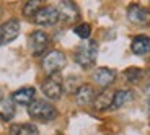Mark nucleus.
I'll use <instances>...</instances> for the list:
<instances>
[{"label":"nucleus","mask_w":150,"mask_h":135,"mask_svg":"<svg viewBox=\"0 0 150 135\" xmlns=\"http://www.w3.org/2000/svg\"><path fill=\"white\" fill-rule=\"evenodd\" d=\"M28 114L31 119L39 120V122H51L57 117V109L54 108L51 103L44 101V99H34L30 106H28Z\"/></svg>","instance_id":"obj_1"},{"label":"nucleus","mask_w":150,"mask_h":135,"mask_svg":"<svg viewBox=\"0 0 150 135\" xmlns=\"http://www.w3.org/2000/svg\"><path fill=\"white\" fill-rule=\"evenodd\" d=\"M96 57H98V42L91 39V41H86L79 46V49L75 51L74 59L80 67L90 68L96 62Z\"/></svg>","instance_id":"obj_2"},{"label":"nucleus","mask_w":150,"mask_h":135,"mask_svg":"<svg viewBox=\"0 0 150 135\" xmlns=\"http://www.w3.org/2000/svg\"><path fill=\"white\" fill-rule=\"evenodd\" d=\"M65 64H67V59H65L64 52H60V51H49L44 56V59H42V70L47 73V77L57 75L65 67Z\"/></svg>","instance_id":"obj_3"},{"label":"nucleus","mask_w":150,"mask_h":135,"mask_svg":"<svg viewBox=\"0 0 150 135\" xmlns=\"http://www.w3.org/2000/svg\"><path fill=\"white\" fill-rule=\"evenodd\" d=\"M41 90L44 93V96L51 101H56L62 96L64 93V85H62V80H60L59 75H51L42 82Z\"/></svg>","instance_id":"obj_4"},{"label":"nucleus","mask_w":150,"mask_h":135,"mask_svg":"<svg viewBox=\"0 0 150 135\" xmlns=\"http://www.w3.org/2000/svg\"><path fill=\"white\" fill-rule=\"evenodd\" d=\"M59 20H60V16L56 7H42L34 15V23L39 25V26H52Z\"/></svg>","instance_id":"obj_5"},{"label":"nucleus","mask_w":150,"mask_h":135,"mask_svg":"<svg viewBox=\"0 0 150 135\" xmlns=\"http://www.w3.org/2000/svg\"><path fill=\"white\" fill-rule=\"evenodd\" d=\"M20 34V23L18 20H8L4 25H0V46L8 44Z\"/></svg>","instance_id":"obj_6"},{"label":"nucleus","mask_w":150,"mask_h":135,"mask_svg":"<svg viewBox=\"0 0 150 135\" xmlns=\"http://www.w3.org/2000/svg\"><path fill=\"white\" fill-rule=\"evenodd\" d=\"M57 11H59L60 20H64L65 23H75L80 18V11L79 7L74 4V2H67V0H62L57 4Z\"/></svg>","instance_id":"obj_7"},{"label":"nucleus","mask_w":150,"mask_h":135,"mask_svg":"<svg viewBox=\"0 0 150 135\" xmlns=\"http://www.w3.org/2000/svg\"><path fill=\"white\" fill-rule=\"evenodd\" d=\"M49 36L44 33V31H34L33 34L30 36V49H31V54L33 56H41L46 49L49 47Z\"/></svg>","instance_id":"obj_8"},{"label":"nucleus","mask_w":150,"mask_h":135,"mask_svg":"<svg viewBox=\"0 0 150 135\" xmlns=\"http://www.w3.org/2000/svg\"><path fill=\"white\" fill-rule=\"evenodd\" d=\"M127 20L134 25L145 26L150 23V10L140 7V5H131L127 8Z\"/></svg>","instance_id":"obj_9"},{"label":"nucleus","mask_w":150,"mask_h":135,"mask_svg":"<svg viewBox=\"0 0 150 135\" xmlns=\"http://www.w3.org/2000/svg\"><path fill=\"white\" fill-rule=\"evenodd\" d=\"M96 93H95V88L91 85H82V86L77 88L75 91V103L79 106H90L93 104Z\"/></svg>","instance_id":"obj_10"},{"label":"nucleus","mask_w":150,"mask_h":135,"mask_svg":"<svg viewBox=\"0 0 150 135\" xmlns=\"http://www.w3.org/2000/svg\"><path fill=\"white\" fill-rule=\"evenodd\" d=\"M93 80L96 82L98 86L108 88V86H111L112 83H114V80H116V72L112 70V68L101 67V68H98V70L95 72Z\"/></svg>","instance_id":"obj_11"},{"label":"nucleus","mask_w":150,"mask_h":135,"mask_svg":"<svg viewBox=\"0 0 150 135\" xmlns=\"http://www.w3.org/2000/svg\"><path fill=\"white\" fill-rule=\"evenodd\" d=\"M34 94H36V90L33 86H23L11 94V101L20 106H30L34 101Z\"/></svg>","instance_id":"obj_12"},{"label":"nucleus","mask_w":150,"mask_h":135,"mask_svg":"<svg viewBox=\"0 0 150 135\" xmlns=\"http://www.w3.org/2000/svg\"><path fill=\"white\" fill-rule=\"evenodd\" d=\"M131 51L135 56H145L150 52V38L145 34H137L131 42Z\"/></svg>","instance_id":"obj_13"},{"label":"nucleus","mask_w":150,"mask_h":135,"mask_svg":"<svg viewBox=\"0 0 150 135\" xmlns=\"http://www.w3.org/2000/svg\"><path fill=\"white\" fill-rule=\"evenodd\" d=\"M134 99V93L131 90H117L114 93V98H112V109H119L122 106H126L127 103H131Z\"/></svg>","instance_id":"obj_14"},{"label":"nucleus","mask_w":150,"mask_h":135,"mask_svg":"<svg viewBox=\"0 0 150 135\" xmlns=\"http://www.w3.org/2000/svg\"><path fill=\"white\" fill-rule=\"evenodd\" d=\"M112 98H114V93H108V91H103V93L96 94V98H95V101H93V108L96 111H105V109L111 108Z\"/></svg>","instance_id":"obj_15"},{"label":"nucleus","mask_w":150,"mask_h":135,"mask_svg":"<svg viewBox=\"0 0 150 135\" xmlns=\"http://www.w3.org/2000/svg\"><path fill=\"white\" fill-rule=\"evenodd\" d=\"M10 135H39V130L34 124H13Z\"/></svg>","instance_id":"obj_16"},{"label":"nucleus","mask_w":150,"mask_h":135,"mask_svg":"<svg viewBox=\"0 0 150 135\" xmlns=\"http://www.w3.org/2000/svg\"><path fill=\"white\" fill-rule=\"evenodd\" d=\"M15 116V103L11 98H0V117L5 120H10Z\"/></svg>","instance_id":"obj_17"},{"label":"nucleus","mask_w":150,"mask_h":135,"mask_svg":"<svg viewBox=\"0 0 150 135\" xmlns=\"http://www.w3.org/2000/svg\"><path fill=\"white\" fill-rule=\"evenodd\" d=\"M41 0H30L23 5V15L25 16H34L38 11L41 10Z\"/></svg>","instance_id":"obj_18"},{"label":"nucleus","mask_w":150,"mask_h":135,"mask_svg":"<svg viewBox=\"0 0 150 135\" xmlns=\"http://www.w3.org/2000/svg\"><path fill=\"white\" fill-rule=\"evenodd\" d=\"M74 33L79 36L80 39H88L91 34V26L88 25V23H80L79 26H75Z\"/></svg>","instance_id":"obj_19"},{"label":"nucleus","mask_w":150,"mask_h":135,"mask_svg":"<svg viewBox=\"0 0 150 135\" xmlns=\"http://www.w3.org/2000/svg\"><path fill=\"white\" fill-rule=\"evenodd\" d=\"M124 75H126V78H127L129 83H135V82H139L140 77H142V70L137 68V67H131L124 72Z\"/></svg>","instance_id":"obj_20"},{"label":"nucleus","mask_w":150,"mask_h":135,"mask_svg":"<svg viewBox=\"0 0 150 135\" xmlns=\"http://www.w3.org/2000/svg\"><path fill=\"white\" fill-rule=\"evenodd\" d=\"M144 91H145V94H147V96H150V80L145 83V86H144Z\"/></svg>","instance_id":"obj_21"},{"label":"nucleus","mask_w":150,"mask_h":135,"mask_svg":"<svg viewBox=\"0 0 150 135\" xmlns=\"http://www.w3.org/2000/svg\"><path fill=\"white\" fill-rule=\"evenodd\" d=\"M149 116H150V103H149Z\"/></svg>","instance_id":"obj_22"},{"label":"nucleus","mask_w":150,"mask_h":135,"mask_svg":"<svg viewBox=\"0 0 150 135\" xmlns=\"http://www.w3.org/2000/svg\"><path fill=\"white\" fill-rule=\"evenodd\" d=\"M0 15H2V10H0Z\"/></svg>","instance_id":"obj_23"}]
</instances>
